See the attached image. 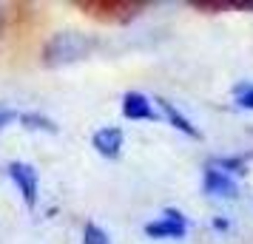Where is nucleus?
<instances>
[{
	"instance_id": "f257e3e1",
	"label": "nucleus",
	"mask_w": 253,
	"mask_h": 244,
	"mask_svg": "<svg viewBox=\"0 0 253 244\" xmlns=\"http://www.w3.org/2000/svg\"><path fill=\"white\" fill-rule=\"evenodd\" d=\"M94 43L88 35L83 32H57L46 40L43 46V63L57 69V66H69V63H77V60L88 57L94 51Z\"/></svg>"
},
{
	"instance_id": "f03ea898",
	"label": "nucleus",
	"mask_w": 253,
	"mask_h": 244,
	"mask_svg": "<svg viewBox=\"0 0 253 244\" xmlns=\"http://www.w3.org/2000/svg\"><path fill=\"white\" fill-rule=\"evenodd\" d=\"M185 233H188V219L176 208H165L157 219L145 224L148 239H185Z\"/></svg>"
},
{
	"instance_id": "7ed1b4c3",
	"label": "nucleus",
	"mask_w": 253,
	"mask_h": 244,
	"mask_svg": "<svg viewBox=\"0 0 253 244\" xmlns=\"http://www.w3.org/2000/svg\"><path fill=\"white\" fill-rule=\"evenodd\" d=\"M9 179H12L17 190H20V196H23L26 208H35L37 205V190H40V176H37L35 165L29 162H9Z\"/></svg>"
},
{
	"instance_id": "20e7f679",
	"label": "nucleus",
	"mask_w": 253,
	"mask_h": 244,
	"mask_svg": "<svg viewBox=\"0 0 253 244\" xmlns=\"http://www.w3.org/2000/svg\"><path fill=\"white\" fill-rule=\"evenodd\" d=\"M202 190L208 196H216V199H236L239 196V182H236V176L225 174V171H219L213 165H205V171H202Z\"/></svg>"
},
{
	"instance_id": "39448f33",
	"label": "nucleus",
	"mask_w": 253,
	"mask_h": 244,
	"mask_svg": "<svg viewBox=\"0 0 253 244\" xmlns=\"http://www.w3.org/2000/svg\"><path fill=\"white\" fill-rule=\"evenodd\" d=\"M123 116L131 122H154L160 114L154 111V100H148L142 91H126L123 94Z\"/></svg>"
},
{
	"instance_id": "423d86ee",
	"label": "nucleus",
	"mask_w": 253,
	"mask_h": 244,
	"mask_svg": "<svg viewBox=\"0 0 253 244\" xmlns=\"http://www.w3.org/2000/svg\"><path fill=\"white\" fill-rule=\"evenodd\" d=\"M123 142H126V134H123V128H117V125L97 128L91 137L94 151L100 153V156H105V159H117L123 153Z\"/></svg>"
},
{
	"instance_id": "0eeeda50",
	"label": "nucleus",
	"mask_w": 253,
	"mask_h": 244,
	"mask_svg": "<svg viewBox=\"0 0 253 244\" xmlns=\"http://www.w3.org/2000/svg\"><path fill=\"white\" fill-rule=\"evenodd\" d=\"M154 105H157L162 114H165V119H168V122H171L176 131H182L185 137H191V139H199V128H196L194 122H191V119H188V116H185L182 111H179V108L171 103V100L157 97V100H154Z\"/></svg>"
},
{
	"instance_id": "6e6552de",
	"label": "nucleus",
	"mask_w": 253,
	"mask_h": 244,
	"mask_svg": "<svg viewBox=\"0 0 253 244\" xmlns=\"http://www.w3.org/2000/svg\"><path fill=\"white\" fill-rule=\"evenodd\" d=\"M17 122L23 125L26 131H46V134H57V122L46 114H37V111H23L17 116Z\"/></svg>"
},
{
	"instance_id": "1a4fd4ad",
	"label": "nucleus",
	"mask_w": 253,
	"mask_h": 244,
	"mask_svg": "<svg viewBox=\"0 0 253 244\" xmlns=\"http://www.w3.org/2000/svg\"><path fill=\"white\" fill-rule=\"evenodd\" d=\"M208 165H213L219 171H225L230 176H245L248 174V162H245V156H216V159H211Z\"/></svg>"
},
{
	"instance_id": "9d476101",
	"label": "nucleus",
	"mask_w": 253,
	"mask_h": 244,
	"mask_svg": "<svg viewBox=\"0 0 253 244\" xmlns=\"http://www.w3.org/2000/svg\"><path fill=\"white\" fill-rule=\"evenodd\" d=\"M233 103H236V108H242V111H253V82L251 80L233 85Z\"/></svg>"
},
{
	"instance_id": "9b49d317",
	"label": "nucleus",
	"mask_w": 253,
	"mask_h": 244,
	"mask_svg": "<svg viewBox=\"0 0 253 244\" xmlns=\"http://www.w3.org/2000/svg\"><path fill=\"white\" fill-rule=\"evenodd\" d=\"M83 244H111V236H108L100 224L88 221V224L83 227Z\"/></svg>"
},
{
	"instance_id": "f8f14e48",
	"label": "nucleus",
	"mask_w": 253,
	"mask_h": 244,
	"mask_svg": "<svg viewBox=\"0 0 253 244\" xmlns=\"http://www.w3.org/2000/svg\"><path fill=\"white\" fill-rule=\"evenodd\" d=\"M17 111H12V108H6V105H0V128H6V125H9V122H14V119H17Z\"/></svg>"
},
{
	"instance_id": "ddd939ff",
	"label": "nucleus",
	"mask_w": 253,
	"mask_h": 244,
	"mask_svg": "<svg viewBox=\"0 0 253 244\" xmlns=\"http://www.w3.org/2000/svg\"><path fill=\"white\" fill-rule=\"evenodd\" d=\"M213 227H216V230H228L230 221L228 219H213Z\"/></svg>"
},
{
	"instance_id": "4468645a",
	"label": "nucleus",
	"mask_w": 253,
	"mask_h": 244,
	"mask_svg": "<svg viewBox=\"0 0 253 244\" xmlns=\"http://www.w3.org/2000/svg\"><path fill=\"white\" fill-rule=\"evenodd\" d=\"M0 32H3V12H0Z\"/></svg>"
}]
</instances>
